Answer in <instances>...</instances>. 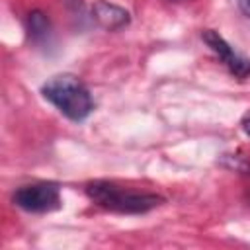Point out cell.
I'll use <instances>...</instances> for the list:
<instances>
[{
    "label": "cell",
    "instance_id": "obj_1",
    "mask_svg": "<svg viewBox=\"0 0 250 250\" xmlns=\"http://www.w3.org/2000/svg\"><path fill=\"white\" fill-rule=\"evenodd\" d=\"M41 94L49 104H53L64 117L72 121H84L94 109L88 88L72 74H59L49 78L43 84Z\"/></svg>",
    "mask_w": 250,
    "mask_h": 250
},
{
    "label": "cell",
    "instance_id": "obj_2",
    "mask_svg": "<svg viewBox=\"0 0 250 250\" xmlns=\"http://www.w3.org/2000/svg\"><path fill=\"white\" fill-rule=\"evenodd\" d=\"M86 195L100 207L115 213H146L164 203V197L148 191L121 188L111 182H92L86 186Z\"/></svg>",
    "mask_w": 250,
    "mask_h": 250
},
{
    "label": "cell",
    "instance_id": "obj_3",
    "mask_svg": "<svg viewBox=\"0 0 250 250\" xmlns=\"http://www.w3.org/2000/svg\"><path fill=\"white\" fill-rule=\"evenodd\" d=\"M12 201L27 213H49L61 207V189L51 182L29 184L18 188L12 195Z\"/></svg>",
    "mask_w": 250,
    "mask_h": 250
},
{
    "label": "cell",
    "instance_id": "obj_4",
    "mask_svg": "<svg viewBox=\"0 0 250 250\" xmlns=\"http://www.w3.org/2000/svg\"><path fill=\"white\" fill-rule=\"evenodd\" d=\"M201 39L209 45V49L221 59V62L229 68V72L236 78H246L250 76V61L246 57H242L240 53H236L217 31L213 29H205L201 33Z\"/></svg>",
    "mask_w": 250,
    "mask_h": 250
},
{
    "label": "cell",
    "instance_id": "obj_5",
    "mask_svg": "<svg viewBox=\"0 0 250 250\" xmlns=\"http://www.w3.org/2000/svg\"><path fill=\"white\" fill-rule=\"evenodd\" d=\"M92 16H94L96 23L107 31H119V29L127 27L131 21V16L125 8L111 4L107 0H96L92 4Z\"/></svg>",
    "mask_w": 250,
    "mask_h": 250
},
{
    "label": "cell",
    "instance_id": "obj_6",
    "mask_svg": "<svg viewBox=\"0 0 250 250\" xmlns=\"http://www.w3.org/2000/svg\"><path fill=\"white\" fill-rule=\"evenodd\" d=\"M27 31L33 39H39V37H45L47 31H49V21L47 18L41 14V12H31L27 16Z\"/></svg>",
    "mask_w": 250,
    "mask_h": 250
},
{
    "label": "cell",
    "instance_id": "obj_7",
    "mask_svg": "<svg viewBox=\"0 0 250 250\" xmlns=\"http://www.w3.org/2000/svg\"><path fill=\"white\" fill-rule=\"evenodd\" d=\"M236 4H238V8L242 10V14L250 20V0H236Z\"/></svg>",
    "mask_w": 250,
    "mask_h": 250
},
{
    "label": "cell",
    "instance_id": "obj_8",
    "mask_svg": "<svg viewBox=\"0 0 250 250\" xmlns=\"http://www.w3.org/2000/svg\"><path fill=\"white\" fill-rule=\"evenodd\" d=\"M242 129H244V133L250 137V117H246V119L242 121Z\"/></svg>",
    "mask_w": 250,
    "mask_h": 250
}]
</instances>
